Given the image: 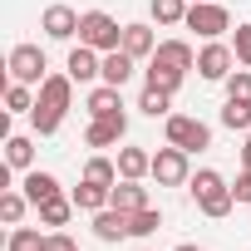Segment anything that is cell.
Listing matches in <instances>:
<instances>
[{"mask_svg": "<svg viewBox=\"0 0 251 251\" xmlns=\"http://www.w3.org/2000/svg\"><path fill=\"white\" fill-rule=\"evenodd\" d=\"M35 94H40V99H35L30 123H35V133H40V138H54V133H59V123H64V113H69V103H74V79H69V74H50Z\"/></svg>", "mask_w": 251, "mask_h": 251, "instance_id": "6da1fadb", "label": "cell"}, {"mask_svg": "<svg viewBox=\"0 0 251 251\" xmlns=\"http://www.w3.org/2000/svg\"><path fill=\"white\" fill-rule=\"evenodd\" d=\"M187 192H192V202H197L202 217H226V212L236 207V192L226 187V177H222L217 168H197L192 182H187Z\"/></svg>", "mask_w": 251, "mask_h": 251, "instance_id": "7a4b0ae2", "label": "cell"}, {"mask_svg": "<svg viewBox=\"0 0 251 251\" xmlns=\"http://www.w3.org/2000/svg\"><path fill=\"white\" fill-rule=\"evenodd\" d=\"M79 45H89V50L108 54V50H118V45H123V25H118L108 10H84V15H79Z\"/></svg>", "mask_w": 251, "mask_h": 251, "instance_id": "3957f363", "label": "cell"}, {"mask_svg": "<svg viewBox=\"0 0 251 251\" xmlns=\"http://www.w3.org/2000/svg\"><path fill=\"white\" fill-rule=\"evenodd\" d=\"M187 158H192V153L177 148V143L158 148V153H153V182H158V187H187V182H192V163H187Z\"/></svg>", "mask_w": 251, "mask_h": 251, "instance_id": "277c9868", "label": "cell"}, {"mask_svg": "<svg viewBox=\"0 0 251 251\" xmlns=\"http://www.w3.org/2000/svg\"><path fill=\"white\" fill-rule=\"evenodd\" d=\"M5 69H10V79L15 84H45L50 79V59H45V50L40 45H15L10 50V59H5Z\"/></svg>", "mask_w": 251, "mask_h": 251, "instance_id": "5b68a950", "label": "cell"}, {"mask_svg": "<svg viewBox=\"0 0 251 251\" xmlns=\"http://www.w3.org/2000/svg\"><path fill=\"white\" fill-rule=\"evenodd\" d=\"M168 143H177L187 153H202V148H212V128L192 113H168Z\"/></svg>", "mask_w": 251, "mask_h": 251, "instance_id": "8992f818", "label": "cell"}, {"mask_svg": "<svg viewBox=\"0 0 251 251\" xmlns=\"http://www.w3.org/2000/svg\"><path fill=\"white\" fill-rule=\"evenodd\" d=\"M182 25L197 30L202 40H222L231 30V15H226V5H217V0H202V5H187V20Z\"/></svg>", "mask_w": 251, "mask_h": 251, "instance_id": "52a82bcc", "label": "cell"}, {"mask_svg": "<svg viewBox=\"0 0 251 251\" xmlns=\"http://www.w3.org/2000/svg\"><path fill=\"white\" fill-rule=\"evenodd\" d=\"M231 64H236V50L222 45V40H207V45L197 50V74H202L207 84H226Z\"/></svg>", "mask_w": 251, "mask_h": 251, "instance_id": "ba28073f", "label": "cell"}, {"mask_svg": "<svg viewBox=\"0 0 251 251\" xmlns=\"http://www.w3.org/2000/svg\"><path fill=\"white\" fill-rule=\"evenodd\" d=\"M40 30L50 40H74L79 35V10L64 5V0H54V5H45V15H40Z\"/></svg>", "mask_w": 251, "mask_h": 251, "instance_id": "9c48e42d", "label": "cell"}, {"mask_svg": "<svg viewBox=\"0 0 251 251\" xmlns=\"http://www.w3.org/2000/svg\"><path fill=\"white\" fill-rule=\"evenodd\" d=\"M64 74H69L74 84H94V79H103V54L89 50V45H74L69 59H64Z\"/></svg>", "mask_w": 251, "mask_h": 251, "instance_id": "30bf717a", "label": "cell"}, {"mask_svg": "<svg viewBox=\"0 0 251 251\" xmlns=\"http://www.w3.org/2000/svg\"><path fill=\"white\" fill-rule=\"evenodd\" d=\"M123 133H128V113H113V118H89L84 143H89V148H113V143H123Z\"/></svg>", "mask_w": 251, "mask_h": 251, "instance_id": "8fae6325", "label": "cell"}, {"mask_svg": "<svg viewBox=\"0 0 251 251\" xmlns=\"http://www.w3.org/2000/svg\"><path fill=\"white\" fill-rule=\"evenodd\" d=\"M108 207H118V212H143V207H148V187H143L138 177H118L113 192H108Z\"/></svg>", "mask_w": 251, "mask_h": 251, "instance_id": "7c38bea8", "label": "cell"}, {"mask_svg": "<svg viewBox=\"0 0 251 251\" xmlns=\"http://www.w3.org/2000/svg\"><path fill=\"white\" fill-rule=\"evenodd\" d=\"M128 222H133V212L103 207V212H94V236L99 241H123V236H128Z\"/></svg>", "mask_w": 251, "mask_h": 251, "instance_id": "4fadbf2b", "label": "cell"}, {"mask_svg": "<svg viewBox=\"0 0 251 251\" xmlns=\"http://www.w3.org/2000/svg\"><path fill=\"white\" fill-rule=\"evenodd\" d=\"M133 69H138V59H133L128 50H108V54H103V84H113V89L128 84Z\"/></svg>", "mask_w": 251, "mask_h": 251, "instance_id": "5bb4252c", "label": "cell"}, {"mask_svg": "<svg viewBox=\"0 0 251 251\" xmlns=\"http://www.w3.org/2000/svg\"><path fill=\"white\" fill-rule=\"evenodd\" d=\"M118 177H138V182L153 177V153L148 148H133V143L118 148Z\"/></svg>", "mask_w": 251, "mask_h": 251, "instance_id": "9a60e30c", "label": "cell"}, {"mask_svg": "<svg viewBox=\"0 0 251 251\" xmlns=\"http://www.w3.org/2000/svg\"><path fill=\"white\" fill-rule=\"evenodd\" d=\"M153 59H163V64H173V69H197V54H192V45L187 40H158V50H153Z\"/></svg>", "mask_w": 251, "mask_h": 251, "instance_id": "2e32d148", "label": "cell"}, {"mask_svg": "<svg viewBox=\"0 0 251 251\" xmlns=\"http://www.w3.org/2000/svg\"><path fill=\"white\" fill-rule=\"evenodd\" d=\"M20 192L40 207V202H50V197H59V177L54 173H40V168H30L25 173V182H20Z\"/></svg>", "mask_w": 251, "mask_h": 251, "instance_id": "e0dca14e", "label": "cell"}, {"mask_svg": "<svg viewBox=\"0 0 251 251\" xmlns=\"http://www.w3.org/2000/svg\"><path fill=\"white\" fill-rule=\"evenodd\" d=\"M118 50H128L133 59H153L158 40H153V25H123V45Z\"/></svg>", "mask_w": 251, "mask_h": 251, "instance_id": "ac0fdd59", "label": "cell"}, {"mask_svg": "<svg viewBox=\"0 0 251 251\" xmlns=\"http://www.w3.org/2000/svg\"><path fill=\"white\" fill-rule=\"evenodd\" d=\"M123 89H113V84H99L94 94H89V118H113V113H123V99H118Z\"/></svg>", "mask_w": 251, "mask_h": 251, "instance_id": "d6986e66", "label": "cell"}, {"mask_svg": "<svg viewBox=\"0 0 251 251\" xmlns=\"http://www.w3.org/2000/svg\"><path fill=\"white\" fill-rule=\"evenodd\" d=\"M5 163H10L15 173H30V168H35V143H30L25 133H10V138H5Z\"/></svg>", "mask_w": 251, "mask_h": 251, "instance_id": "ffe728a7", "label": "cell"}, {"mask_svg": "<svg viewBox=\"0 0 251 251\" xmlns=\"http://www.w3.org/2000/svg\"><path fill=\"white\" fill-rule=\"evenodd\" d=\"M108 192H113V187H99V182L79 177V187H74V207H79V212H103V207H108Z\"/></svg>", "mask_w": 251, "mask_h": 251, "instance_id": "44dd1931", "label": "cell"}, {"mask_svg": "<svg viewBox=\"0 0 251 251\" xmlns=\"http://www.w3.org/2000/svg\"><path fill=\"white\" fill-rule=\"evenodd\" d=\"M143 74H148V84H153V89H168V94H177V89H182V79H187L182 69H173V64H163V59H148V69H143Z\"/></svg>", "mask_w": 251, "mask_h": 251, "instance_id": "7402d4cb", "label": "cell"}, {"mask_svg": "<svg viewBox=\"0 0 251 251\" xmlns=\"http://www.w3.org/2000/svg\"><path fill=\"white\" fill-rule=\"evenodd\" d=\"M138 108H143L148 118H168V113H173V94H168V89H153V84H143V94H138Z\"/></svg>", "mask_w": 251, "mask_h": 251, "instance_id": "603a6c76", "label": "cell"}, {"mask_svg": "<svg viewBox=\"0 0 251 251\" xmlns=\"http://www.w3.org/2000/svg\"><path fill=\"white\" fill-rule=\"evenodd\" d=\"M84 177H89V182H99V187H113V182H118V158L94 153V158L84 163Z\"/></svg>", "mask_w": 251, "mask_h": 251, "instance_id": "cb8c5ba5", "label": "cell"}, {"mask_svg": "<svg viewBox=\"0 0 251 251\" xmlns=\"http://www.w3.org/2000/svg\"><path fill=\"white\" fill-rule=\"evenodd\" d=\"M25 207H35L25 192H15V187H5V192H0V222H5V226H20Z\"/></svg>", "mask_w": 251, "mask_h": 251, "instance_id": "d4e9b609", "label": "cell"}, {"mask_svg": "<svg viewBox=\"0 0 251 251\" xmlns=\"http://www.w3.org/2000/svg\"><path fill=\"white\" fill-rule=\"evenodd\" d=\"M35 99H40L35 84H15V79L5 84V108L10 113H35Z\"/></svg>", "mask_w": 251, "mask_h": 251, "instance_id": "484cf974", "label": "cell"}, {"mask_svg": "<svg viewBox=\"0 0 251 251\" xmlns=\"http://www.w3.org/2000/svg\"><path fill=\"white\" fill-rule=\"evenodd\" d=\"M69 217H74V197H64V192H59V197L40 202V222H45V226H64Z\"/></svg>", "mask_w": 251, "mask_h": 251, "instance_id": "4316f807", "label": "cell"}, {"mask_svg": "<svg viewBox=\"0 0 251 251\" xmlns=\"http://www.w3.org/2000/svg\"><path fill=\"white\" fill-rule=\"evenodd\" d=\"M222 128H241V133H251V103H241V99H226L222 103Z\"/></svg>", "mask_w": 251, "mask_h": 251, "instance_id": "83f0119b", "label": "cell"}, {"mask_svg": "<svg viewBox=\"0 0 251 251\" xmlns=\"http://www.w3.org/2000/svg\"><path fill=\"white\" fill-rule=\"evenodd\" d=\"M148 15H153L158 25H182V20H187V0H153Z\"/></svg>", "mask_w": 251, "mask_h": 251, "instance_id": "f1b7e54d", "label": "cell"}, {"mask_svg": "<svg viewBox=\"0 0 251 251\" xmlns=\"http://www.w3.org/2000/svg\"><path fill=\"white\" fill-rule=\"evenodd\" d=\"M5 251H45V236H40L35 226H10V236H5Z\"/></svg>", "mask_w": 251, "mask_h": 251, "instance_id": "f546056e", "label": "cell"}, {"mask_svg": "<svg viewBox=\"0 0 251 251\" xmlns=\"http://www.w3.org/2000/svg\"><path fill=\"white\" fill-rule=\"evenodd\" d=\"M163 226V212L158 207H143V212H133V222H128V236H153Z\"/></svg>", "mask_w": 251, "mask_h": 251, "instance_id": "4dcf8cb0", "label": "cell"}, {"mask_svg": "<svg viewBox=\"0 0 251 251\" xmlns=\"http://www.w3.org/2000/svg\"><path fill=\"white\" fill-rule=\"evenodd\" d=\"M226 99L251 103V69H231V74H226Z\"/></svg>", "mask_w": 251, "mask_h": 251, "instance_id": "1f68e13d", "label": "cell"}, {"mask_svg": "<svg viewBox=\"0 0 251 251\" xmlns=\"http://www.w3.org/2000/svg\"><path fill=\"white\" fill-rule=\"evenodd\" d=\"M231 50H236V64L251 69V25H236L231 30Z\"/></svg>", "mask_w": 251, "mask_h": 251, "instance_id": "d6a6232c", "label": "cell"}, {"mask_svg": "<svg viewBox=\"0 0 251 251\" xmlns=\"http://www.w3.org/2000/svg\"><path fill=\"white\" fill-rule=\"evenodd\" d=\"M45 251H79V246H74V236H69V231H59V226H54V231L45 236Z\"/></svg>", "mask_w": 251, "mask_h": 251, "instance_id": "836d02e7", "label": "cell"}, {"mask_svg": "<svg viewBox=\"0 0 251 251\" xmlns=\"http://www.w3.org/2000/svg\"><path fill=\"white\" fill-rule=\"evenodd\" d=\"M236 202H251V168H241V177H236Z\"/></svg>", "mask_w": 251, "mask_h": 251, "instance_id": "e575fe53", "label": "cell"}, {"mask_svg": "<svg viewBox=\"0 0 251 251\" xmlns=\"http://www.w3.org/2000/svg\"><path fill=\"white\" fill-rule=\"evenodd\" d=\"M241 168H251V138H246V148H241Z\"/></svg>", "mask_w": 251, "mask_h": 251, "instance_id": "d590c367", "label": "cell"}, {"mask_svg": "<svg viewBox=\"0 0 251 251\" xmlns=\"http://www.w3.org/2000/svg\"><path fill=\"white\" fill-rule=\"evenodd\" d=\"M173 251H207V246H192V241H182V246H173Z\"/></svg>", "mask_w": 251, "mask_h": 251, "instance_id": "8d00e7d4", "label": "cell"}, {"mask_svg": "<svg viewBox=\"0 0 251 251\" xmlns=\"http://www.w3.org/2000/svg\"><path fill=\"white\" fill-rule=\"evenodd\" d=\"M187 5H202V0H187Z\"/></svg>", "mask_w": 251, "mask_h": 251, "instance_id": "74e56055", "label": "cell"}, {"mask_svg": "<svg viewBox=\"0 0 251 251\" xmlns=\"http://www.w3.org/2000/svg\"><path fill=\"white\" fill-rule=\"evenodd\" d=\"M246 138H251V133H246Z\"/></svg>", "mask_w": 251, "mask_h": 251, "instance_id": "f35d334b", "label": "cell"}]
</instances>
